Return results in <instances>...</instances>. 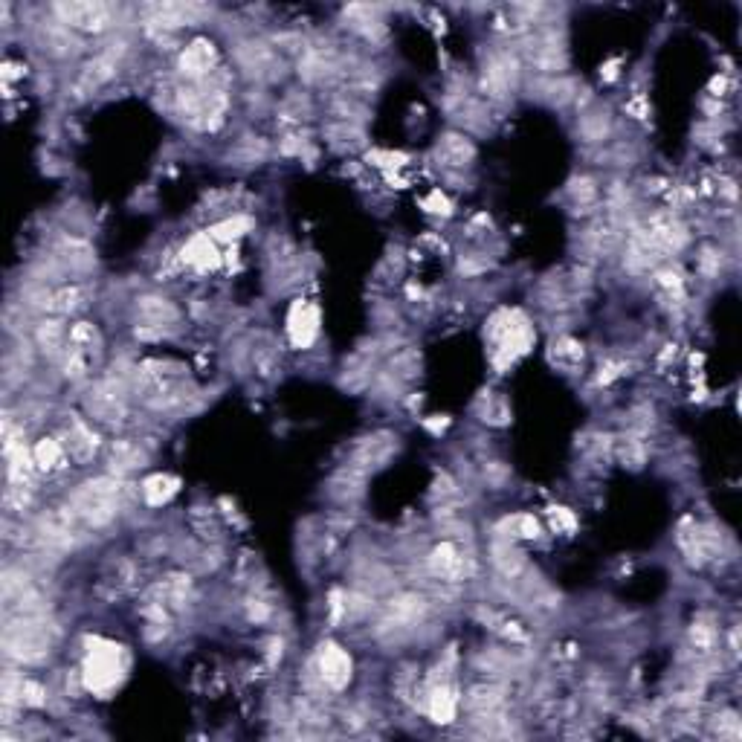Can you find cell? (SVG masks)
<instances>
[{
  "label": "cell",
  "instance_id": "1",
  "mask_svg": "<svg viewBox=\"0 0 742 742\" xmlns=\"http://www.w3.org/2000/svg\"><path fill=\"white\" fill-rule=\"evenodd\" d=\"M58 627L47 612H9L3 624V656L15 667L47 664L56 653Z\"/></svg>",
  "mask_w": 742,
  "mask_h": 742
},
{
  "label": "cell",
  "instance_id": "2",
  "mask_svg": "<svg viewBox=\"0 0 742 742\" xmlns=\"http://www.w3.org/2000/svg\"><path fill=\"white\" fill-rule=\"evenodd\" d=\"M128 667H131V658L122 644L108 641L102 635L87 638V653L85 661H82V670H79L87 693H93L99 699H111L125 682Z\"/></svg>",
  "mask_w": 742,
  "mask_h": 742
},
{
  "label": "cell",
  "instance_id": "3",
  "mask_svg": "<svg viewBox=\"0 0 742 742\" xmlns=\"http://www.w3.org/2000/svg\"><path fill=\"white\" fill-rule=\"evenodd\" d=\"M354 682V658L337 641H322L316 647L311 667L305 673V690L316 693L314 699H328V693H345Z\"/></svg>",
  "mask_w": 742,
  "mask_h": 742
},
{
  "label": "cell",
  "instance_id": "4",
  "mask_svg": "<svg viewBox=\"0 0 742 742\" xmlns=\"http://www.w3.org/2000/svg\"><path fill=\"white\" fill-rule=\"evenodd\" d=\"M487 337H490V360L496 369L514 366L519 357L528 354V348L534 343V325L519 314V311H499L490 316L487 325Z\"/></svg>",
  "mask_w": 742,
  "mask_h": 742
},
{
  "label": "cell",
  "instance_id": "5",
  "mask_svg": "<svg viewBox=\"0 0 742 742\" xmlns=\"http://www.w3.org/2000/svg\"><path fill=\"white\" fill-rule=\"evenodd\" d=\"M53 18L76 35H105L114 32L116 9L108 3H90V0H70V3H56Z\"/></svg>",
  "mask_w": 742,
  "mask_h": 742
},
{
  "label": "cell",
  "instance_id": "6",
  "mask_svg": "<svg viewBox=\"0 0 742 742\" xmlns=\"http://www.w3.org/2000/svg\"><path fill=\"white\" fill-rule=\"evenodd\" d=\"M134 316H137V337H143V340H163V337H169L174 328H177L180 308L174 305L169 296L143 293L134 302Z\"/></svg>",
  "mask_w": 742,
  "mask_h": 742
},
{
  "label": "cell",
  "instance_id": "7",
  "mask_svg": "<svg viewBox=\"0 0 742 742\" xmlns=\"http://www.w3.org/2000/svg\"><path fill=\"white\" fill-rule=\"evenodd\" d=\"M473 554L464 551L461 543L456 540H441L424 557V569L432 580H441V583H458L464 577L473 574Z\"/></svg>",
  "mask_w": 742,
  "mask_h": 742
},
{
  "label": "cell",
  "instance_id": "8",
  "mask_svg": "<svg viewBox=\"0 0 742 742\" xmlns=\"http://www.w3.org/2000/svg\"><path fill=\"white\" fill-rule=\"evenodd\" d=\"M221 70V56L215 50V44L209 38H195L189 41L180 56H177V73L180 79H186L189 85H198L212 79L215 73Z\"/></svg>",
  "mask_w": 742,
  "mask_h": 742
},
{
  "label": "cell",
  "instance_id": "9",
  "mask_svg": "<svg viewBox=\"0 0 742 742\" xmlns=\"http://www.w3.org/2000/svg\"><path fill=\"white\" fill-rule=\"evenodd\" d=\"M148 450H145L140 441L134 438H114L105 450V464H108V473L119 476V479H128L131 473L143 470L148 464Z\"/></svg>",
  "mask_w": 742,
  "mask_h": 742
},
{
  "label": "cell",
  "instance_id": "10",
  "mask_svg": "<svg viewBox=\"0 0 742 742\" xmlns=\"http://www.w3.org/2000/svg\"><path fill=\"white\" fill-rule=\"evenodd\" d=\"M287 337L293 348H311L319 337V308L308 299H296L287 311Z\"/></svg>",
  "mask_w": 742,
  "mask_h": 742
},
{
  "label": "cell",
  "instance_id": "11",
  "mask_svg": "<svg viewBox=\"0 0 742 742\" xmlns=\"http://www.w3.org/2000/svg\"><path fill=\"white\" fill-rule=\"evenodd\" d=\"M58 441L64 444L67 458H73V461H79V464L93 461V456L99 453V435L90 429V424H87L85 418H76V415H73V421H67L64 435H61Z\"/></svg>",
  "mask_w": 742,
  "mask_h": 742
},
{
  "label": "cell",
  "instance_id": "12",
  "mask_svg": "<svg viewBox=\"0 0 742 742\" xmlns=\"http://www.w3.org/2000/svg\"><path fill=\"white\" fill-rule=\"evenodd\" d=\"M32 343H35V348L41 354L61 360V354L67 351V343H70V331H67L64 319L61 316H44V319H38V325L32 331Z\"/></svg>",
  "mask_w": 742,
  "mask_h": 742
},
{
  "label": "cell",
  "instance_id": "13",
  "mask_svg": "<svg viewBox=\"0 0 742 742\" xmlns=\"http://www.w3.org/2000/svg\"><path fill=\"white\" fill-rule=\"evenodd\" d=\"M435 154L447 169H464L476 160V145L461 131H447L444 137H438Z\"/></svg>",
  "mask_w": 742,
  "mask_h": 742
},
{
  "label": "cell",
  "instance_id": "14",
  "mask_svg": "<svg viewBox=\"0 0 742 742\" xmlns=\"http://www.w3.org/2000/svg\"><path fill=\"white\" fill-rule=\"evenodd\" d=\"M183 264L195 267L198 273H209L221 264V253H218V241L209 232H195L186 247H183Z\"/></svg>",
  "mask_w": 742,
  "mask_h": 742
},
{
  "label": "cell",
  "instance_id": "15",
  "mask_svg": "<svg viewBox=\"0 0 742 742\" xmlns=\"http://www.w3.org/2000/svg\"><path fill=\"white\" fill-rule=\"evenodd\" d=\"M177 490H180V479H174L169 473H154L140 482V499L148 508H163L177 496Z\"/></svg>",
  "mask_w": 742,
  "mask_h": 742
},
{
  "label": "cell",
  "instance_id": "16",
  "mask_svg": "<svg viewBox=\"0 0 742 742\" xmlns=\"http://www.w3.org/2000/svg\"><path fill=\"white\" fill-rule=\"evenodd\" d=\"M32 456H35V467L41 473H53L67 461V450L58 438H41L32 444Z\"/></svg>",
  "mask_w": 742,
  "mask_h": 742
},
{
  "label": "cell",
  "instance_id": "17",
  "mask_svg": "<svg viewBox=\"0 0 742 742\" xmlns=\"http://www.w3.org/2000/svg\"><path fill=\"white\" fill-rule=\"evenodd\" d=\"M609 125H612L609 111L592 108V111H586V114L580 116V125H577V128H580V134H583L586 143H603L606 134H609Z\"/></svg>",
  "mask_w": 742,
  "mask_h": 742
},
{
  "label": "cell",
  "instance_id": "18",
  "mask_svg": "<svg viewBox=\"0 0 742 742\" xmlns=\"http://www.w3.org/2000/svg\"><path fill=\"white\" fill-rule=\"evenodd\" d=\"M253 227L250 224V218H244V215H235V218H227V221H221V224H215V227L209 229V235L218 241V244H229V241H238L247 229Z\"/></svg>",
  "mask_w": 742,
  "mask_h": 742
},
{
  "label": "cell",
  "instance_id": "19",
  "mask_svg": "<svg viewBox=\"0 0 742 742\" xmlns=\"http://www.w3.org/2000/svg\"><path fill=\"white\" fill-rule=\"evenodd\" d=\"M21 702L24 708H32V711H41L50 705V690L44 682L32 679V676H24V685H21Z\"/></svg>",
  "mask_w": 742,
  "mask_h": 742
},
{
  "label": "cell",
  "instance_id": "20",
  "mask_svg": "<svg viewBox=\"0 0 742 742\" xmlns=\"http://www.w3.org/2000/svg\"><path fill=\"white\" fill-rule=\"evenodd\" d=\"M571 195V200L577 203V206H589V203H595L598 200V186H595V180L592 177H571L569 180V189H566Z\"/></svg>",
  "mask_w": 742,
  "mask_h": 742
},
{
  "label": "cell",
  "instance_id": "21",
  "mask_svg": "<svg viewBox=\"0 0 742 742\" xmlns=\"http://www.w3.org/2000/svg\"><path fill=\"white\" fill-rule=\"evenodd\" d=\"M716 638H719V632H716L714 624H693L690 627V641H693V647H696V653H702V656H711L716 647Z\"/></svg>",
  "mask_w": 742,
  "mask_h": 742
},
{
  "label": "cell",
  "instance_id": "22",
  "mask_svg": "<svg viewBox=\"0 0 742 742\" xmlns=\"http://www.w3.org/2000/svg\"><path fill=\"white\" fill-rule=\"evenodd\" d=\"M427 206H432L429 212H435V215H450V212H453L450 200L444 198V195H441L438 189H435V192H432V195L427 198Z\"/></svg>",
  "mask_w": 742,
  "mask_h": 742
}]
</instances>
